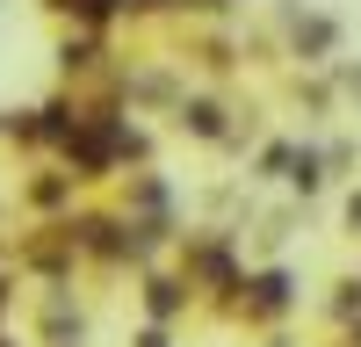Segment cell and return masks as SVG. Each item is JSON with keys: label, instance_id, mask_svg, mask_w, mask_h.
Instances as JSON below:
<instances>
[{"label": "cell", "instance_id": "7a4b0ae2", "mask_svg": "<svg viewBox=\"0 0 361 347\" xmlns=\"http://www.w3.org/2000/svg\"><path fill=\"white\" fill-rule=\"evenodd\" d=\"M188 289H195V282H173V275H152V282H145V311H152V318H173L180 304H188Z\"/></svg>", "mask_w": 361, "mask_h": 347}, {"label": "cell", "instance_id": "6da1fadb", "mask_svg": "<svg viewBox=\"0 0 361 347\" xmlns=\"http://www.w3.org/2000/svg\"><path fill=\"white\" fill-rule=\"evenodd\" d=\"M246 289H253V297H246V318H282V311L296 304V282H289L282 268H267V275H253Z\"/></svg>", "mask_w": 361, "mask_h": 347}, {"label": "cell", "instance_id": "5b68a950", "mask_svg": "<svg viewBox=\"0 0 361 347\" xmlns=\"http://www.w3.org/2000/svg\"><path fill=\"white\" fill-rule=\"evenodd\" d=\"M0 347H8V340H0Z\"/></svg>", "mask_w": 361, "mask_h": 347}, {"label": "cell", "instance_id": "3957f363", "mask_svg": "<svg viewBox=\"0 0 361 347\" xmlns=\"http://www.w3.org/2000/svg\"><path fill=\"white\" fill-rule=\"evenodd\" d=\"M347 340H354V347H361V311H354V318H347Z\"/></svg>", "mask_w": 361, "mask_h": 347}, {"label": "cell", "instance_id": "277c9868", "mask_svg": "<svg viewBox=\"0 0 361 347\" xmlns=\"http://www.w3.org/2000/svg\"><path fill=\"white\" fill-rule=\"evenodd\" d=\"M347 217H354V224H361V195H354V202H347Z\"/></svg>", "mask_w": 361, "mask_h": 347}]
</instances>
